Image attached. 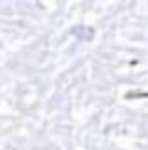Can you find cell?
I'll use <instances>...</instances> for the list:
<instances>
[{
    "label": "cell",
    "instance_id": "cell-1",
    "mask_svg": "<svg viewBox=\"0 0 148 150\" xmlns=\"http://www.w3.org/2000/svg\"><path fill=\"white\" fill-rule=\"evenodd\" d=\"M72 35L77 37V40H82V42H91V40H94V30L86 27V25H77V27H72Z\"/></svg>",
    "mask_w": 148,
    "mask_h": 150
}]
</instances>
